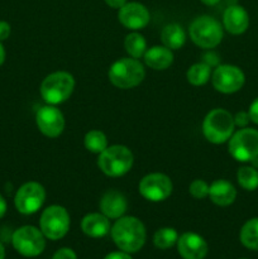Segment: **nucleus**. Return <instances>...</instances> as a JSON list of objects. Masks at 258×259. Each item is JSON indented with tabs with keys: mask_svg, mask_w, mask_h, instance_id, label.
I'll return each mask as SVG.
<instances>
[{
	"mask_svg": "<svg viewBox=\"0 0 258 259\" xmlns=\"http://www.w3.org/2000/svg\"><path fill=\"white\" fill-rule=\"evenodd\" d=\"M110 232L116 247L125 253L138 252L146 243V228L137 218H119Z\"/></svg>",
	"mask_w": 258,
	"mask_h": 259,
	"instance_id": "obj_1",
	"label": "nucleus"
},
{
	"mask_svg": "<svg viewBox=\"0 0 258 259\" xmlns=\"http://www.w3.org/2000/svg\"><path fill=\"white\" fill-rule=\"evenodd\" d=\"M234 118L224 109H214L210 111L202 123V133L205 138L214 144L227 142L234 132Z\"/></svg>",
	"mask_w": 258,
	"mask_h": 259,
	"instance_id": "obj_2",
	"label": "nucleus"
},
{
	"mask_svg": "<svg viewBox=\"0 0 258 259\" xmlns=\"http://www.w3.org/2000/svg\"><path fill=\"white\" fill-rule=\"evenodd\" d=\"M146 76L143 65L136 58H121L111 65L109 80L119 89H132L138 86Z\"/></svg>",
	"mask_w": 258,
	"mask_h": 259,
	"instance_id": "obj_3",
	"label": "nucleus"
},
{
	"mask_svg": "<svg viewBox=\"0 0 258 259\" xmlns=\"http://www.w3.org/2000/svg\"><path fill=\"white\" fill-rule=\"evenodd\" d=\"M75 88L72 75L65 71H58L48 75L40 85V95L50 105H57L67 100Z\"/></svg>",
	"mask_w": 258,
	"mask_h": 259,
	"instance_id": "obj_4",
	"label": "nucleus"
},
{
	"mask_svg": "<svg viewBox=\"0 0 258 259\" xmlns=\"http://www.w3.org/2000/svg\"><path fill=\"white\" fill-rule=\"evenodd\" d=\"M133 153L124 146H111L104 149L98 159L101 171L110 177L125 175L133 166Z\"/></svg>",
	"mask_w": 258,
	"mask_h": 259,
	"instance_id": "obj_5",
	"label": "nucleus"
},
{
	"mask_svg": "<svg viewBox=\"0 0 258 259\" xmlns=\"http://www.w3.org/2000/svg\"><path fill=\"white\" fill-rule=\"evenodd\" d=\"M192 42L201 48H214L222 42L223 29L217 19L207 15L196 18L190 25Z\"/></svg>",
	"mask_w": 258,
	"mask_h": 259,
	"instance_id": "obj_6",
	"label": "nucleus"
},
{
	"mask_svg": "<svg viewBox=\"0 0 258 259\" xmlns=\"http://www.w3.org/2000/svg\"><path fill=\"white\" fill-rule=\"evenodd\" d=\"M40 232L51 240H58L67 234L70 229V215L67 210L58 205H52L40 217Z\"/></svg>",
	"mask_w": 258,
	"mask_h": 259,
	"instance_id": "obj_7",
	"label": "nucleus"
},
{
	"mask_svg": "<svg viewBox=\"0 0 258 259\" xmlns=\"http://www.w3.org/2000/svg\"><path fill=\"white\" fill-rule=\"evenodd\" d=\"M12 242L14 249L24 257H37L46 248L45 234L30 225L15 230Z\"/></svg>",
	"mask_w": 258,
	"mask_h": 259,
	"instance_id": "obj_8",
	"label": "nucleus"
},
{
	"mask_svg": "<svg viewBox=\"0 0 258 259\" xmlns=\"http://www.w3.org/2000/svg\"><path fill=\"white\" fill-rule=\"evenodd\" d=\"M229 153L239 162H250L258 157V131L240 129L229 142Z\"/></svg>",
	"mask_w": 258,
	"mask_h": 259,
	"instance_id": "obj_9",
	"label": "nucleus"
},
{
	"mask_svg": "<svg viewBox=\"0 0 258 259\" xmlns=\"http://www.w3.org/2000/svg\"><path fill=\"white\" fill-rule=\"evenodd\" d=\"M46 199V191L38 182L24 184L15 195V207L24 215L34 214L42 207Z\"/></svg>",
	"mask_w": 258,
	"mask_h": 259,
	"instance_id": "obj_10",
	"label": "nucleus"
},
{
	"mask_svg": "<svg viewBox=\"0 0 258 259\" xmlns=\"http://www.w3.org/2000/svg\"><path fill=\"white\" fill-rule=\"evenodd\" d=\"M139 192L149 201H163L171 195L172 182L163 174H151L143 177L139 184Z\"/></svg>",
	"mask_w": 258,
	"mask_h": 259,
	"instance_id": "obj_11",
	"label": "nucleus"
},
{
	"mask_svg": "<svg viewBox=\"0 0 258 259\" xmlns=\"http://www.w3.org/2000/svg\"><path fill=\"white\" fill-rule=\"evenodd\" d=\"M212 85L223 94L237 93L244 85V73L237 66L222 65L218 66L212 73Z\"/></svg>",
	"mask_w": 258,
	"mask_h": 259,
	"instance_id": "obj_12",
	"label": "nucleus"
},
{
	"mask_svg": "<svg viewBox=\"0 0 258 259\" xmlns=\"http://www.w3.org/2000/svg\"><path fill=\"white\" fill-rule=\"evenodd\" d=\"M35 121L39 131L50 138L58 137L65 128V118L62 113L53 105L42 106L37 111Z\"/></svg>",
	"mask_w": 258,
	"mask_h": 259,
	"instance_id": "obj_13",
	"label": "nucleus"
},
{
	"mask_svg": "<svg viewBox=\"0 0 258 259\" xmlns=\"http://www.w3.org/2000/svg\"><path fill=\"white\" fill-rule=\"evenodd\" d=\"M119 22L128 29L138 30L149 23L151 15L148 9L139 3H126L119 9Z\"/></svg>",
	"mask_w": 258,
	"mask_h": 259,
	"instance_id": "obj_14",
	"label": "nucleus"
},
{
	"mask_svg": "<svg viewBox=\"0 0 258 259\" xmlns=\"http://www.w3.org/2000/svg\"><path fill=\"white\" fill-rule=\"evenodd\" d=\"M177 250L184 259H204L207 254V244L196 233H185L177 240Z\"/></svg>",
	"mask_w": 258,
	"mask_h": 259,
	"instance_id": "obj_15",
	"label": "nucleus"
},
{
	"mask_svg": "<svg viewBox=\"0 0 258 259\" xmlns=\"http://www.w3.org/2000/svg\"><path fill=\"white\" fill-rule=\"evenodd\" d=\"M128 207L125 196L116 190H109L100 200V210L109 219H119Z\"/></svg>",
	"mask_w": 258,
	"mask_h": 259,
	"instance_id": "obj_16",
	"label": "nucleus"
},
{
	"mask_svg": "<svg viewBox=\"0 0 258 259\" xmlns=\"http://www.w3.org/2000/svg\"><path fill=\"white\" fill-rule=\"evenodd\" d=\"M225 29L232 34H242L249 25V17L244 8L240 5H230L225 9L223 15Z\"/></svg>",
	"mask_w": 258,
	"mask_h": 259,
	"instance_id": "obj_17",
	"label": "nucleus"
},
{
	"mask_svg": "<svg viewBox=\"0 0 258 259\" xmlns=\"http://www.w3.org/2000/svg\"><path fill=\"white\" fill-rule=\"evenodd\" d=\"M81 229L88 237L91 238H103L110 230V222L109 218L104 214H94L86 215L81 222Z\"/></svg>",
	"mask_w": 258,
	"mask_h": 259,
	"instance_id": "obj_18",
	"label": "nucleus"
},
{
	"mask_svg": "<svg viewBox=\"0 0 258 259\" xmlns=\"http://www.w3.org/2000/svg\"><path fill=\"white\" fill-rule=\"evenodd\" d=\"M209 196L214 204L219 206H228L233 204L237 197V190L230 182L218 180L209 186Z\"/></svg>",
	"mask_w": 258,
	"mask_h": 259,
	"instance_id": "obj_19",
	"label": "nucleus"
},
{
	"mask_svg": "<svg viewBox=\"0 0 258 259\" xmlns=\"http://www.w3.org/2000/svg\"><path fill=\"white\" fill-rule=\"evenodd\" d=\"M144 62L153 70H166L174 62L171 50L164 46H154L144 53Z\"/></svg>",
	"mask_w": 258,
	"mask_h": 259,
	"instance_id": "obj_20",
	"label": "nucleus"
},
{
	"mask_svg": "<svg viewBox=\"0 0 258 259\" xmlns=\"http://www.w3.org/2000/svg\"><path fill=\"white\" fill-rule=\"evenodd\" d=\"M161 39L163 42L164 47L169 48V50H180L185 45L186 34H185L181 25L172 23V24L166 25L162 29Z\"/></svg>",
	"mask_w": 258,
	"mask_h": 259,
	"instance_id": "obj_21",
	"label": "nucleus"
},
{
	"mask_svg": "<svg viewBox=\"0 0 258 259\" xmlns=\"http://www.w3.org/2000/svg\"><path fill=\"white\" fill-rule=\"evenodd\" d=\"M240 242L245 248L258 250V218L250 219L240 230Z\"/></svg>",
	"mask_w": 258,
	"mask_h": 259,
	"instance_id": "obj_22",
	"label": "nucleus"
},
{
	"mask_svg": "<svg viewBox=\"0 0 258 259\" xmlns=\"http://www.w3.org/2000/svg\"><path fill=\"white\" fill-rule=\"evenodd\" d=\"M211 67L205 62L195 63L187 71V80L195 86H201L206 83L210 78Z\"/></svg>",
	"mask_w": 258,
	"mask_h": 259,
	"instance_id": "obj_23",
	"label": "nucleus"
},
{
	"mask_svg": "<svg viewBox=\"0 0 258 259\" xmlns=\"http://www.w3.org/2000/svg\"><path fill=\"white\" fill-rule=\"evenodd\" d=\"M124 46H125L126 52H128L133 58H141L142 56H144V53H146L147 51L146 39H144L143 35L136 32L126 35Z\"/></svg>",
	"mask_w": 258,
	"mask_h": 259,
	"instance_id": "obj_24",
	"label": "nucleus"
},
{
	"mask_svg": "<svg viewBox=\"0 0 258 259\" xmlns=\"http://www.w3.org/2000/svg\"><path fill=\"white\" fill-rule=\"evenodd\" d=\"M179 240V234L172 228H162L154 233L153 243L158 249H168Z\"/></svg>",
	"mask_w": 258,
	"mask_h": 259,
	"instance_id": "obj_25",
	"label": "nucleus"
},
{
	"mask_svg": "<svg viewBox=\"0 0 258 259\" xmlns=\"http://www.w3.org/2000/svg\"><path fill=\"white\" fill-rule=\"evenodd\" d=\"M85 147L88 151L100 154L104 149L108 148V139L103 132L90 131L85 136Z\"/></svg>",
	"mask_w": 258,
	"mask_h": 259,
	"instance_id": "obj_26",
	"label": "nucleus"
},
{
	"mask_svg": "<svg viewBox=\"0 0 258 259\" xmlns=\"http://www.w3.org/2000/svg\"><path fill=\"white\" fill-rule=\"evenodd\" d=\"M238 182L247 191H253L258 187V171L254 167H242L237 174Z\"/></svg>",
	"mask_w": 258,
	"mask_h": 259,
	"instance_id": "obj_27",
	"label": "nucleus"
},
{
	"mask_svg": "<svg viewBox=\"0 0 258 259\" xmlns=\"http://www.w3.org/2000/svg\"><path fill=\"white\" fill-rule=\"evenodd\" d=\"M189 191L195 199H205L209 195V185L202 180H195L190 185Z\"/></svg>",
	"mask_w": 258,
	"mask_h": 259,
	"instance_id": "obj_28",
	"label": "nucleus"
},
{
	"mask_svg": "<svg viewBox=\"0 0 258 259\" xmlns=\"http://www.w3.org/2000/svg\"><path fill=\"white\" fill-rule=\"evenodd\" d=\"M52 259H77L76 253L70 248H61L53 254Z\"/></svg>",
	"mask_w": 258,
	"mask_h": 259,
	"instance_id": "obj_29",
	"label": "nucleus"
},
{
	"mask_svg": "<svg viewBox=\"0 0 258 259\" xmlns=\"http://www.w3.org/2000/svg\"><path fill=\"white\" fill-rule=\"evenodd\" d=\"M249 120H250L249 114L245 113V111H240V113H238L237 115H235L234 124L235 125L240 126V128H243V126H245L248 123H249Z\"/></svg>",
	"mask_w": 258,
	"mask_h": 259,
	"instance_id": "obj_30",
	"label": "nucleus"
},
{
	"mask_svg": "<svg viewBox=\"0 0 258 259\" xmlns=\"http://www.w3.org/2000/svg\"><path fill=\"white\" fill-rule=\"evenodd\" d=\"M248 114H249L250 120H252L253 123L258 124V98L255 99V100L253 101L252 104H250L249 111H248Z\"/></svg>",
	"mask_w": 258,
	"mask_h": 259,
	"instance_id": "obj_31",
	"label": "nucleus"
},
{
	"mask_svg": "<svg viewBox=\"0 0 258 259\" xmlns=\"http://www.w3.org/2000/svg\"><path fill=\"white\" fill-rule=\"evenodd\" d=\"M10 35V25L0 20V40H5Z\"/></svg>",
	"mask_w": 258,
	"mask_h": 259,
	"instance_id": "obj_32",
	"label": "nucleus"
},
{
	"mask_svg": "<svg viewBox=\"0 0 258 259\" xmlns=\"http://www.w3.org/2000/svg\"><path fill=\"white\" fill-rule=\"evenodd\" d=\"M104 259H132L131 255H129V253H125V252H113L110 253V254L106 255Z\"/></svg>",
	"mask_w": 258,
	"mask_h": 259,
	"instance_id": "obj_33",
	"label": "nucleus"
},
{
	"mask_svg": "<svg viewBox=\"0 0 258 259\" xmlns=\"http://www.w3.org/2000/svg\"><path fill=\"white\" fill-rule=\"evenodd\" d=\"M105 3L114 9H120L123 5L126 4V0H105Z\"/></svg>",
	"mask_w": 258,
	"mask_h": 259,
	"instance_id": "obj_34",
	"label": "nucleus"
},
{
	"mask_svg": "<svg viewBox=\"0 0 258 259\" xmlns=\"http://www.w3.org/2000/svg\"><path fill=\"white\" fill-rule=\"evenodd\" d=\"M7 212V201H5L4 197L0 195V218H3Z\"/></svg>",
	"mask_w": 258,
	"mask_h": 259,
	"instance_id": "obj_35",
	"label": "nucleus"
},
{
	"mask_svg": "<svg viewBox=\"0 0 258 259\" xmlns=\"http://www.w3.org/2000/svg\"><path fill=\"white\" fill-rule=\"evenodd\" d=\"M4 60H5V50L4 47H3L2 43H0V66L4 63Z\"/></svg>",
	"mask_w": 258,
	"mask_h": 259,
	"instance_id": "obj_36",
	"label": "nucleus"
},
{
	"mask_svg": "<svg viewBox=\"0 0 258 259\" xmlns=\"http://www.w3.org/2000/svg\"><path fill=\"white\" fill-rule=\"evenodd\" d=\"M201 2L206 5H215V4H218L220 0H201Z\"/></svg>",
	"mask_w": 258,
	"mask_h": 259,
	"instance_id": "obj_37",
	"label": "nucleus"
},
{
	"mask_svg": "<svg viewBox=\"0 0 258 259\" xmlns=\"http://www.w3.org/2000/svg\"><path fill=\"white\" fill-rule=\"evenodd\" d=\"M5 258V249L3 247V244L0 243V259H4Z\"/></svg>",
	"mask_w": 258,
	"mask_h": 259,
	"instance_id": "obj_38",
	"label": "nucleus"
},
{
	"mask_svg": "<svg viewBox=\"0 0 258 259\" xmlns=\"http://www.w3.org/2000/svg\"><path fill=\"white\" fill-rule=\"evenodd\" d=\"M250 162H252V164L254 166V168H258V157H255V158L252 159Z\"/></svg>",
	"mask_w": 258,
	"mask_h": 259,
	"instance_id": "obj_39",
	"label": "nucleus"
}]
</instances>
